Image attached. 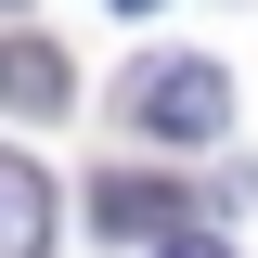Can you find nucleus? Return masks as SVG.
<instances>
[{
    "mask_svg": "<svg viewBox=\"0 0 258 258\" xmlns=\"http://www.w3.org/2000/svg\"><path fill=\"white\" fill-rule=\"evenodd\" d=\"M91 220L116 232V245H181V220H194V207H181L168 181H129V168H103V181H91Z\"/></svg>",
    "mask_w": 258,
    "mask_h": 258,
    "instance_id": "nucleus-2",
    "label": "nucleus"
},
{
    "mask_svg": "<svg viewBox=\"0 0 258 258\" xmlns=\"http://www.w3.org/2000/svg\"><path fill=\"white\" fill-rule=\"evenodd\" d=\"M0 258H52V181L0 142Z\"/></svg>",
    "mask_w": 258,
    "mask_h": 258,
    "instance_id": "nucleus-3",
    "label": "nucleus"
},
{
    "mask_svg": "<svg viewBox=\"0 0 258 258\" xmlns=\"http://www.w3.org/2000/svg\"><path fill=\"white\" fill-rule=\"evenodd\" d=\"M0 103H26V116L64 103V52H52V39H0Z\"/></svg>",
    "mask_w": 258,
    "mask_h": 258,
    "instance_id": "nucleus-4",
    "label": "nucleus"
},
{
    "mask_svg": "<svg viewBox=\"0 0 258 258\" xmlns=\"http://www.w3.org/2000/svg\"><path fill=\"white\" fill-rule=\"evenodd\" d=\"M116 116L142 129V142H220V129H232V78L207 52H155V64H129Z\"/></svg>",
    "mask_w": 258,
    "mask_h": 258,
    "instance_id": "nucleus-1",
    "label": "nucleus"
},
{
    "mask_svg": "<svg viewBox=\"0 0 258 258\" xmlns=\"http://www.w3.org/2000/svg\"><path fill=\"white\" fill-rule=\"evenodd\" d=\"M155 258H232V245H220V232H181V245H155Z\"/></svg>",
    "mask_w": 258,
    "mask_h": 258,
    "instance_id": "nucleus-5",
    "label": "nucleus"
},
{
    "mask_svg": "<svg viewBox=\"0 0 258 258\" xmlns=\"http://www.w3.org/2000/svg\"><path fill=\"white\" fill-rule=\"evenodd\" d=\"M116 13H155V0H116Z\"/></svg>",
    "mask_w": 258,
    "mask_h": 258,
    "instance_id": "nucleus-6",
    "label": "nucleus"
}]
</instances>
